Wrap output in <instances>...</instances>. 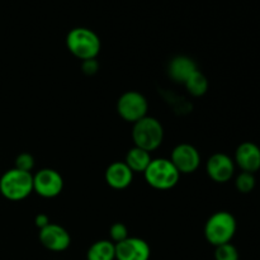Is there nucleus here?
<instances>
[{
  "instance_id": "obj_1",
  "label": "nucleus",
  "mask_w": 260,
  "mask_h": 260,
  "mask_svg": "<svg viewBox=\"0 0 260 260\" xmlns=\"http://www.w3.org/2000/svg\"><path fill=\"white\" fill-rule=\"evenodd\" d=\"M66 46L76 58L85 61L93 60L99 55L102 43L95 32L89 28L78 27L68 33Z\"/></svg>"
},
{
  "instance_id": "obj_2",
  "label": "nucleus",
  "mask_w": 260,
  "mask_h": 260,
  "mask_svg": "<svg viewBox=\"0 0 260 260\" xmlns=\"http://www.w3.org/2000/svg\"><path fill=\"white\" fill-rule=\"evenodd\" d=\"M238 223L234 215L228 211H218L213 213L205 225L206 240L213 246H220L231 243L236 234Z\"/></svg>"
},
{
  "instance_id": "obj_3",
  "label": "nucleus",
  "mask_w": 260,
  "mask_h": 260,
  "mask_svg": "<svg viewBox=\"0 0 260 260\" xmlns=\"http://www.w3.org/2000/svg\"><path fill=\"white\" fill-rule=\"evenodd\" d=\"M33 192L32 173L22 172L19 169L7 170L0 178V193L7 200L18 202L30 196Z\"/></svg>"
},
{
  "instance_id": "obj_4",
  "label": "nucleus",
  "mask_w": 260,
  "mask_h": 260,
  "mask_svg": "<svg viewBox=\"0 0 260 260\" xmlns=\"http://www.w3.org/2000/svg\"><path fill=\"white\" fill-rule=\"evenodd\" d=\"M132 139H134L135 146L151 152L162 144L164 128L160 121H157L154 117L146 116L134 123Z\"/></svg>"
},
{
  "instance_id": "obj_5",
  "label": "nucleus",
  "mask_w": 260,
  "mask_h": 260,
  "mask_svg": "<svg viewBox=\"0 0 260 260\" xmlns=\"http://www.w3.org/2000/svg\"><path fill=\"white\" fill-rule=\"evenodd\" d=\"M147 184L159 190L172 189L178 184L180 173L173 165L170 159H152L147 169L144 172Z\"/></svg>"
},
{
  "instance_id": "obj_6",
  "label": "nucleus",
  "mask_w": 260,
  "mask_h": 260,
  "mask_svg": "<svg viewBox=\"0 0 260 260\" xmlns=\"http://www.w3.org/2000/svg\"><path fill=\"white\" fill-rule=\"evenodd\" d=\"M147 109L149 104L146 98L139 91H126L117 102V112L124 121L129 123H136L137 121L146 117Z\"/></svg>"
},
{
  "instance_id": "obj_7",
  "label": "nucleus",
  "mask_w": 260,
  "mask_h": 260,
  "mask_svg": "<svg viewBox=\"0 0 260 260\" xmlns=\"http://www.w3.org/2000/svg\"><path fill=\"white\" fill-rule=\"evenodd\" d=\"M63 179L53 169H41L33 175V190L43 198H55L62 192Z\"/></svg>"
},
{
  "instance_id": "obj_8",
  "label": "nucleus",
  "mask_w": 260,
  "mask_h": 260,
  "mask_svg": "<svg viewBox=\"0 0 260 260\" xmlns=\"http://www.w3.org/2000/svg\"><path fill=\"white\" fill-rule=\"evenodd\" d=\"M170 161L180 174H190L200 168L201 155L192 145L180 144L173 150Z\"/></svg>"
},
{
  "instance_id": "obj_9",
  "label": "nucleus",
  "mask_w": 260,
  "mask_h": 260,
  "mask_svg": "<svg viewBox=\"0 0 260 260\" xmlns=\"http://www.w3.org/2000/svg\"><path fill=\"white\" fill-rule=\"evenodd\" d=\"M235 162L229 155L217 152L207 160L206 172L213 182L226 183L235 174Z\"/></svg>"
},
{
  "instance_id": "obj_10",
  "label": "nucleus",
  "mask_w": 260,
  "mask_h": 260,
  "mask_svg": "<svg viewBox=\"0 0 260 260\" xmlns=\"http://www.w3.org/2000/svg\"><path fill=\"white\" fill-rule=\"evenodd\" d=\"M41 244L51 251H65L70 246V234L62 226L50 223L46 228L41 229L38 234Z\"/></svg>"
},
{
  "instance_id": "obj_11",
  "label": "nucleus",
  "mask_w": 260,
  "mask_h": 260,
  "mask_svg": "<svg viewBox=\"0 0 260 260\" xmlns=\"http://www.w3.org/2000/svg\"><path fill=\"white\" fill-rule=\"evenodd\" d=\"M151 255L150 245L140 238H127L116 244V260H149Z\"/></svg>"
},
{
  "instance_id": "obj_12",
  "label": "nucleus",
  "mask_w": 260,
  "mask_h": 260,
  "mask_svg": "<svg viewBox=\"0 0 260 260\" xmlns=\"http://www.w3.org/2000/svg\"><path fill=\"white\" fill-rule=\"evenodd\" d=\"M234 162L241 172L254 174L260 169V147L251 141L243 142L236 149Z\"/></svg>"
},
{
  "instance_id": "obj_13",
  "label": "nucleus",
  "mask_w": 260,
  "mask_h": 260,
  "mask_svg": "<svg viewBox=\"0 0 260 260\" xmlns=\"http://www.w3.org/2000/svg\"><path fill=\"white\" fill-rule=\"evenodd\" d=\"M107 184L113 189H126L134 179V172L129 169L124 161H116L112 162L106 170Z\"/></svg>"
},
{
  "instance_id": "obj_14",
  "label": "nucleus",
  "mask_w": 260,
  "mask_h": 260,
  "mask_svg": "<svg viewBox=\"0 0 260 260\" xmlns=\"http://www.w3.org/2000/svg\"><path fill=\"white\" fill-rule=\"evenodd\" d=\"M198 70L197 63L188 56H177L169 63V75L177 83L184 84L196 71Z\"/></svg>"
},
{
  "instance_id": "obj_15",
  "label": "nucleus",
  "mask_w": 260,
  "mask_h": 260,
  "mask_svg": "<svg viewBox=\"0 0 260 260\" xmlns=\"http://www.w3.org/2000/svg\"><path fill=\"white\" fill-rule=\"evenodd\" d=\"M151 155L150 152L145 151V150L140 149V147H132L131 150H128L126 155V162L127 167L135 173H144L147 169V167L151 162Z\"/></svg>"
},
{
  "instance_id": "obj_16",
  "label": "nucleus",
  "mask_w": 260,
  "mask_h": 260,
  "mask_svg": "<svg viewBox=\"0 0 260 260\" xmlns=\"http://www.w3.org/2000/svg\"><path fill=\"white\" fill-rule=\"evenodd\" d=\"M86 260H116V244L111 240L95 241L88 249Z\"/></svg>"
},
{
  "instance_id": "obj_17",
  "label": "nucleus",
  "mask_w": 260,
  "mask_h": 260,
  "mask_svg": "<svg viewBox=\"0 0 260 260\" xmlns=\"http://www.w3.org/2000/svg\"><path fill=\"white\" fill-rule=\"evenodd\" d=\"M184 85L185 88H187V90L194 96L203 95V94L207 93L208 90L207 78H206L205 74L201 73L200 70L196 71V73L185 81Z\"/></svg>"
},
{
  "instance_id": "obj_18",
  "label": "nucleus",
  "mask_w": 260,
  "mask_h": 260,
  "mask_svg": "<svg viewBox=\"0 0 260 260\" xmlns=\"http://www.w3.org/2000/svg\"><path fill=\"white\" fill-rule=\"evenodd\" d=\"M255 177L251 173L241 172L235 179L236 189L240 193H243V194H248V193L253 192L254 188H255Z\"/></svg>"
},
{
  "instance_id": "obj_19",
  "label": "nucleus",
  "mask_w": 260,
  "mask_h": 260,
  "mask_svg": "<svg viewBox=\"0 0 260 260\" xmlns=\"http://www.w3.org/2000/svg\"><path fill=\"white\" fill-rule=\"evenodd\" d=\"M215 260H239V251L231 243L216 246Z\"/></svg>"
},
{
  "instance_id": "obj_20",
  "label": "nucleus",
  "mask_w": 260,
  "mask_h": 260,
  "mask_svg": "<svg viewBox=\"0 0 260 260\" xmlns=\"http://www.w3.org/2000/svg\"><path fill=\"white\" fill-rule=\"evenodd\" d=\"M109 235H111L112 243L118 244L128 238V230H127L124 223L116 222L111 226V229H109Z\"/></svg>"
},
{
  "instance_id": "obj_21",
  "label": "nucleus",
  "mask_w": 260,
  "mask_h": 260,
  "mask_svg": "<svg viewBox=\"0 0 260 260\" xmlns=\"http://www.w3.org/2000/svg\"><path fill=\"white\" fill-rule=\"evenodd\" d=\"M15 169H19L22 172L30 173L35 168V157L29 152H22L15 159Z\"/></svg>"
},
{
  "instance_id": "obj_22",
  "label": "nucleus",
  "mask_w": 260,
  "mask_h": 260,
  "mask_svg": "<svg viewBox=\"0 0 260 260\" xmlns=\"http://www.w3.org/2000/svg\"><path fill=\"white\" fill-rule=\"evenodd\" d=\"M99 70V63L95 58L83 61V71L86 75H94Z\"/></svg>"
},
{
  "instance_id": "obj_23",
  "label": "nucleus",
  "mask_w": 260,
  "mask_h": 260,
  "mask_svg": "<svg viewBox=\"0 0 260 260\" xmlns=\"http://www.w3.org/2000/svg\"><path fill=\"white\" fill-rule=\"evenodd\" d=\"M35 223H36V226H37V228H40V230H41V229H43V228H46L47 225H50L51 222H50V218H48L47 215H45V213H40V215L36 216Z\"/></svg>"
}]
</instances>
